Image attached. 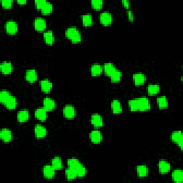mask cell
<instances>
[{"instance_id":"1","label":"cell","mask_w":183,"mask_h":183,"mask_svg":"<svg viewBox=\"0 0 183 183\" xmlns=\"http://www.w3.org/2000/svg\"><path fill=\"white\" fill-rule=\"evenodd\" d=\"M65 36L73 43H79L81 42V39H82L80 32H79V30L76 27L68 28L65 32Z\"/></svg>"},{"instance_id":"2","label":"cell","mask_w":183,"mask_h":183,"mask_svg":"<svg viewBox=\"0 0 183 183\" xmlns=\"http://www.w3.org/2000/svg\"><path fill=\"white\" fill-rule=\"evenodd\" d=\"M138 103V111H147L150 110V102L147 97H140L137 99Z\"/></svg>"},{"instance_id":"3","label":"cell","mask_w":183,"mask_h":183,"mask_svg":"<svg viewBox=\"0 0 183 183\" xmlns=\"http://www.w3.org/2000/svg\"><path fill=\"white\" fill-rule=\"evenodd\" d=\"M63 114L67 119H73L76 116V110L72 105H66L63 110Z\"/></svg>"},{"instance_id":"4","label":"cell","mask_w":183,"mask_h":183,"mask_svg":"<svg viewBox=\"0 0 183 183\" xmlns=\"http://www.w3.org/2000/svg\"><path fill=\"white\" fill-rule=\"evenodd\" d=\"M171 138L172 139V141L178 144V146L180 147V148L181 149H182L183 136H182V132L181 131L174 132V133L172 134Z\"/></svg>"},{"instance_id":"5","label":"cell","mask_w":183,"mask_h":183,"mask_svg":"<svg viewBox=\"0 0 183 183\" xmlns=\"http://www.w3.org/2000/svg\"><path fill=\"white\" fill-rule=\"evenodd\" d=\"M100 22L105 26H109L112 24V15L110 12H105L101 13L100 17Z\"/></svg>"},{"instance_id":"6","label":"cell","mask_w":183,"mask_h":183,"mask_svg":"<svg viewBox=\"0 0 183 183\" xmlns=\"http://www.w3.org/2000/svg\"><path fill=\"white\" fill-rule=\"evenodd\" d=\"M6 32L9 34H15L18 31V26L17 23L14 21H9L6 23L5 25Z\"/></svg>"},{"instance_id":"7","label":"cell","mask_w":183,"mask_h":183,"mask_svg":"<svg viewBox=\"0 0 183 183\" xmlns=\"http://www.w3.org/2000/svg\"><path fill=\"white\" fill-rule=\"evenodd\" d=\"M34 134L37 139H42L47 134V130L43 126L37 124L34 128Z\"/></svg>"},{"instance_id":"8","label":"cell","mask_w":183,"mask_h":183,"mask_svg":"<svg viewBox=\"0 0 183 183\" xmlns=\"http://www.w3.org/2000/svg\"><path fill=\"white\" fill-rule=\"evenodd\" d=\"M34 29L38 32H42L47 27V24L44 19L42 18H37L34 22Z\"/></svg>"},{"instance_id":"9","label":"cell","mask_w":183,"mask_h":183,"mask_svg":"<svg viewBox=\"0 0 183 183\" xmlns=\"http://www.w3.org/2000/svg\"><path fill=\"white\" fill-rule=\"evenodd\" d=\"M90 139L93 143L99 144L102 140V135L100 131L94 130L90 134Z\"/></svg>"},{"instance_id":"10","label":"cell","mask_w":183,"mask_h":183,"mask_svg":"<svg viewBox=\"0 0 183 183\" xmlns=\"http://www.w3.org/2000/svg\"><path fill=\"white\" fill-rule=\"evenodd\" d=\"M159 171L161 174H166L168 173L171 169V166L168 162L165 161V160H161L158 164Z\"/></svg>"},{"instance_id":"11","label":"cell","mask_w":183,"mask_h":183,"mask_svg":"<svg viewBox=\"0 0 183 183\" xmlns=\"http://www.w3.org/2000/svg\"><path fill=\"white\" fill-rule=\"evenodd\" d=\"M43 175H44L45 178H53L55 175V170L53 168L52 166L47 165V166H44V168H43Z\"/></svg>"},{"instance_id":"12","label":"cell","mask_w":183,"mask_h":183,"mask_svg":"<svg viewBox=\"0 0 183 183\" xmlns=\"http://www.w3.org/2000/svg\"><path fill=\"white\" fill-rule=\"evenodd\" d=\"M34 115L36 117V118L39 119L40 121L44 122L47 119V117H48V114H47V111L45 110V109L43 108H39L35 111L34 112Z\"/></svg>"},{"instance_id":"13","label":"cell","mask_w":183,"mask_h":183,"mask_svg":"<svg viewBox=\"0 0 183 183\" xmlns=\"http://www.w3.org/2000/svg\"><path fill=\"white\" fill-rule=\"evenodd\" d=\"M91 123L93 124L95 128H100L103 126V119L98 114H95L91 118Z\"/></svg>"},{"instance_id":"14","label":"cell","mask_w":183,"mask_h":183,"mask_svg":"<svg viewBox=\"0 0 183 183\" xmlns=\"http://www.w3.org/2000/svg\"><path fill=\"white\" fill-rule=\"evenodd\" d=\"M0 137L4 142H9L12 139V132L8 129H3L0 132Z\"/></svg>"},{"instance_id":"15","label":"cell","mask_w":183,"mask_h":183,"mask_svg":"<svg viewBox=\"0 0 183 183\" xmlns=\"http://www.w3.org/2000/svg\"><path fill=\"white\" fill-rule=\"evenodd\" d=\"M133 81L135 85L137 86L142 85L145 82L146 77H145V75L142 73L134 74V75H133Z\"/></svg>"},{"instance_id":"16","label":"cell","mask_w":183,"mask_h":183,"mask_svg":"<svg viewBox=\"0 0 183 183\" xmlns=\"http://www.w3.org/2000/svg\"><path fill=\"white\" fill-rule=\"evenodd\" d=\"M43 105H44V108L47 112L52 111L55 108V102L52 100V99L46 97L43 100Z\"/></svg>"},{"instance_id":"17","label":"cell","mask_w":183,"mask_h":183,"mask_svg":"<svg viewBox=\"0 0 183 183\" xmlns=\"http://www.w3.org/2000/svg\"><path fill=\"white\" fill-rule=\"evenodd\" d=\"M111 108L114 114H120L123 112V106L120 102L118 100H113L112 102Z\"/></svg>"},{"instance_id":"18","label":"cell","mask_w":183,"mask_h":183,"mask_svg":"<svg viewBox=\"0 0 183 183\" xmlns=\"http://www.w3.org/2000/svg\"><path fill=\"white\" fill-rule=\"evenodd\" d=\"M40 86L42 92L44 93H49L52 89V83L48 80H43L40 82Z\"/></svg>"},{"instance_id":"19","label":"cell","mask_w":183,"mask_h":183,"mask_svg":"<svg viewBox=\"0 0 183 183\" xmlns=\"http://www.w3.org/2000/svg\"><path fill=\"white\" fill-rule=\"evenodd\" d=\"M0 69H1L2 72L4 74V75H9L13 70V67H12V65L10 62H4L2 63V65H0Z\"/></svg>"},{"instance_id":"20","label":"cell","mask_w":183,"mask_h":183,"mask_svg":"<svg viewBox=\"0 0 183 183\" xmlns=\"http://www.w3.org/2000/svg\"><path fill=\"white\" fill-rule=\"evenodd\" d=\"M26 80L29 82L33 83L37 80V74L34 70H29L26 72Z\"/></svg>"},{"instance_id":"21","label":"cell","mask_w":183,"mask_h":183,"mask_svg":"<svg viewBox=\"0 0 183 183\" xmlns=\"http://www.w3.org/2000/svg\"><path fill=\"white\" fill-rule=\"evenodd\" d=\"M103 72V67H102L100 65L96 64L94 65L90 68V72L92 75L95 76V77H97L100 76Z\"/></svg>"},{"instance_id":"22","label":"cell","mask_w":183,"mask_h":183,"mask_svg":"<svg viewBox=\"0 0 183 183\" xmlns=\"http://www.w3.org/2000/svg\"><path fill=\"white\" fill-rule=\"evenodd\" d=\"M103 70L105 75L107 76L110 77V76L117 70V69L112 63H107V64H105V66H104Z\"/></svg>"},{"instance_id":"23","label":"cell","mask_w":183,"mask_h":183,"mask_svg":"<svg viewBox=\"0 0 183 183\" xmlns=\"http://www.w3.org/2000/svg\"><path fill=\"white\" fill-rule=\"evenodd\" d=\"M43 37H44V42L48 44H54L55 42V37L54 34H53L52 32L48 31L44 33V35H43Z\"/></svg>"},{"instance_id":"24","label":"cell","mask_w":183,"mask_h":183,"mask_svg":"<svg viewBox=\"0 0 183 183\" xmlns=\"http://www.w3.org/2000/svg\"><path fill=\"white\" fill-rule=\"evenodd\" d=\"M67 164H68L69 168L72 169L74 170H75V171L79 168V167L82 165L80 162H79L78 159L75 158H72V159H68Z\"/></svg>"},{"instance_id":"25","label":"cell","mask_w":183,"mask_h":183,"mask_svg":"<svg viewBox=\"0 0 183 183\" xmlns=\"http://www.w3.org/2000/svg\"><path fill=\"white\" fill-rule=\"evenodd\" d=\"M29 118V112L27 110H22L17 114V119L19 123H25Z\"/></svg>"},{"instance_id":"26","label":"cell","mask_w":183,"mask_h":183,"mask_svg":"<svg viewBox=\"0 0 183 183\" xmlns=\"http://www.w3.org/2000/svg\"><path fill=\"white\" fill-rule=\"evenodd\" d=\"M137 172L138 174L139 177H147L149 173L148 168L145 166V165H139L136 168Z\"/></svg>"},{"instance_id":"27","label":"cell","mask_w":183,"mask_h":183,"mask_svg":"<svg viewBox=\"0 0 183 183\" xmlns=\"http://www.w3.org/2000/svg\"><path fill=\"white\" fill-rule=\"evenodd\" d=\"M17 102L16 100V98L13 96H10V97L8 99V100L6 102V103L4 104V105L6 106V107L9 110H14L17 107Z\"/></svg>"},{"instance_id":"28","label":"cell","mask_w":183,"mask_h":183,"mask_svg":"<svg viewBox=\"0 0 183 183\" xmlns=\"http://www.w3.org/2000/svg\"><path fill=\"white\" fill-rule=\"evenodd\" d=\"M82 22L85 27H90L94 24L92 17V15L89 14L83 15L82 17Z\"/></svg>"},{"instance_id":"29","label":"cell","mask_w":183,"mask_h":183,"mask_svg":"<svg viewBox=\"0 0 183 183\" xmlns=\"http://www.w3.org/2000/svg\"><path fill=\"white\" fill-rule=\"evenodd\" d=\"M172 179L175 182L180 183L183 181V172L181 170H175L172 173Z\"/></svg>"},{"instance_id":"30","label":"cell","mask_w":183,"mask_h":183,"mask_svg":"<svg viewBox=\"0 0 183 183\" xmlns=\"http://www.w3.org/2000/svg\"><path fill=\"white\" fill-rule=\"evenodd\" d=\"M157 103L160 109H165L168 107V100L165 97H159L157 99Z\"/></svg>"},{"instance_id":"31","label":"cell","mask_w":183,"mask_h":183,"mask_svg":"<svg viewBox=\"0 0 183 183\" xmlns=\"http://www.w3.org/2000/svg\"><path fill=\"white\" fill-rule=\"evenodd\" d=\"M52 166L53 167L55 170H60L62 167V159L60 157H56L52 161Z\"/></svg>"},{"instance_id":"32","label":"cell","mask_w":183,"mask_h":183,"mask_svg":"<svg viewBox=\"0 0 183 183\" xmlns=\"http://www.w3.org/2000/svg\"><path fill=\"white\" fill-rule=\"evenodd\" d=\"M41 11L43 14H44V15L50 14L52 13L53 11V5L51 3H50V2H47L44 6H43Z\"/></svg>"},{"instance_id":"33","label":"cell","mask_w":183,"mask_h":183,"mask_svg":"<svg viewBox=\"0 0 183 183\" xmlns=\"http://www.w3.org/2000/svg\"><path fill=\"white\" fill-rule=\"evenodd\" d=\"M122 77H123V73L120 71L117 70L112 75L110 76L111 81L112 82H118L121 80Z\"/></svg>"},{"instance_id":"34","label":"cell","mask_w":183,"mask_h":183,"mask_svg":"<svg viewBox=\"0 0 183 183\" xmlns=\"http://www.w3.org/2000/svg\"><path fill=\"white\" fill-rule=\"evenodd\" d=\"M159 86L158 85H149L147 87V92L149 95H154L159 92Z\"/></svg>"},{"instance_id":"35","label":"cell","mask_w":183,"mask_h":183,"mask_svg":"<svg viewBox=\"0 0 183 183\" xmlns=\"http://www.w3.org/2000/svg\"><path fill=\"white\" fill-rule=\"evenodd\" d=\"M65 175H66V177H67V180H75L77 177V172H76L75 170H74L71 168H69L66 170Z\"/></svg>"},{"instance_id":"36","label":"cell","mask_w":183,"mask_h":183,"mask_svg":"<svg viewBox=\"0 0 183 183\" xmlns=\"http://www.w3.org/2000/svg\"><path fill=\"white\" fill-rule=\"evenodd\" d=\"M11 95L9 93V92H7L6 90H2L0 93V102L2 104L6 103V102L8 100V99L10 97Z\"/></svg>"},{"instance_id":"37","label":"cell","mask_w":183,"mask_h":183,"mask_svg":"<svg viewBox=\"0 0 183 183\" xmlns=\"http://www.w3.org/2000/svg\"><path fill=\"white\" fill-rule=\"evenodd\" d=\"M128 105H129V109H130L131 111H133V112L138 111V103H137V99L129 100Z\"/></svg>"},{"instance_id":"38","label":"cell","mask_w":183,"mask_h":183,"mask_svg":"<svg viewBox=\"0 0 183 183\" xmlns=\"http://www.w3.org/2000/svg\"><path fill=\"white\" fill-rule=\"evenodd\" d=\"M91 4L94 9L96 10H100L102 8L104 2L101 0H94V1L91 2Z\"/></svg>"},{"instance_id":"39","label":"cell","mask_w":183,"mask_h":183,"mask_svg":"<svg viewBox=\"0 0 183 183\" xmlns=\"http://www.w3.org/2000/svg\"><path fill=\"white\" fill-rule=\"evenodd\" d=\"M76 172H77V177H85L86 174H87V170L83 167V165L79 167V168L76 170Z\"/></svg>"},{"instance_id":"40","label":"cell","mask_w":183,"mask_h":183,"mask_svg":"<svg viewBox=\"0 0 183 183\" xmlns=\"http://www.w3.org/2000/svg\"><path fill=\"white\" fill-rule=\"evenodd\" d=\"M47 1H44V0H37V1L34 2L35 6H36L37 9H42L43 6L45 4Z\"/></svg>"},{"instance_id":"41","label":"cell","mask_w":183,"mask_h":183,"mask_svg":"<svg viewBox=\"0 0 183 183\" xmlns=\"http://www.w3.org/2000/svg\"><path fill=\"white\" fill-rule=\"evenodd\" d=\"M12 3H13V2L11 1V0H7V1H2V5L5 9H9L12 7Z\"/></svg>"},{"instance_id":"42","label":"cell","mask_w":183,"mask_h":183,"mask_svg":"<svg viewBox=\"0 0 183 183\" xmlns=\"http://www.w3.org/2000/svg\"><path fill=\"white\" fill-rule=\"evenodd\" d=\"M128 19L129 21L133 22L134 20V16H133V13L132 11H128Z\"/></svg>"},{"instance_id":"43","label":"cell","mask_w":183,"mask_h":183,"mask_svg":"<svg viewBox=\"0 0 183 183\" xmlns=\"http://www.w3.org/2000/svg\"><path fill=\"white\" fill-rule=\"evenodd\" d=\"M122 3H123V6L125 7V8L128 9L129 7V2L128 1H127V0H124V1H123V2H122Z\"/></svg>"},{"instance_id":"44","label":"cell","mask_w":183,"mask_h":183,"mask_svg":"<svg viewBox=\"0 0 183 183\" xmlns=\"http://www.w3.org/2000/svg\"><path fill=\"white\" fill-rule=\"evenodd\" d=\"M17 4H19L20 5H24V4H27V1L26 0H23V1H17Z\"/></svg>"}]
</instances>
